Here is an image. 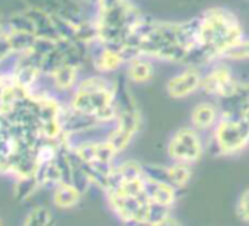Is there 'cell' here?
Listing matches in <instances>:
<instances>
[{"label": "cell", "mask_w": 249, "mask_h": 226, "mask_svg": "<svg viewBox=\"0 0 249 226\" xmlns=\"http://www.w3.org/2000/svg\"><path fill=\"white\" fill-rule=\"evenodd\" d=\"M123 54L127 60L143 56L152 61L191 64L196 61V19L163 22L144 18Z\"/></svg>", "instance_id": "1"}, {"label": "cell", "mask_w": 249, "mask_h": 226, "mask_svg": "<svg viewBox=\"0 0 249 226\" xmlns=\"http://www.w3.org/2000/svg\"><path fill=\"white\" fill-rule=\"evenodd\" d=\"M245 38L238 16L225 7H210L196 18V61L212 64L226 60Z\"/></svg>", "instance_id": "2"}, {"label": "cell", "mask_w": 249, "mask_h": 226, "mask_svg": "<svg viewBox=\"0 0 249 226\" xmlns=\"http://www.w3.org/2000/svg\"><path fill=\"white\" fill-rule=\"evenodd\" d=\"M93 7L98 42L124 51L144 16L131 0H95Z\"/></svg>", "instance_id": "3"}, {"label": "cell", "mask_w": 249, "mask_h": 226, "mask_svg": "<svg viewBox=\"0 0 249 226\" xmlns=\"http://www.w3.org/2000/svg\"><path fill=\"white\" fill-rule=\"evenodd\" d=\"M67 104L99 124L115 123L118 115L117 85L107 75L96 73L83 76L76 89L69 95Z\"/></svg>", "instance_id": "4"}, {"label": "cell", "mask_w": 249, "mask_h": 226, "mask_svg": "<svg viewBox=\"0 0 249 226\" xmlns=\"http://www.w3.org/2000/svg\"><path fill=\"white\" fill-rule=\"evenodd\" d=\"M241 88L242 86L235 77L231 64L226 60H220L212 63L210 67L203 73L200 89L204 91L207 95L226 98L236 95Z\"/></svg>", "instance_id": "5"}, {"label": "cell", "mask_w": 249, "mask_h": 226, "mask_svg": "<svg viewBox=\"0 0 249 226\" xmlns=\"http://www.w3.org/2000/svg\"><path fill=\"white\" fill-rule=\"evenodd\" d=\"M89 56H90L89 60L92 61L93 69L99 75L114 73V72L120 70L121 67H124L127 63V58L121 50L108 47V45H102L99 42L89 47Z\"/></svg>", "instance_id": "6"}, {"label": "cell", "mask_w": 249, "mask_h": 226, "mask_svg": "<svg viewBox=\"0 0 249 226\" xmlns=\"http://www.w3.org/2000/svg\"><path fill=\"white\" fill-rule=\"evenodd\" d=\"M201 77L203 72L200 67L197 64H188L168 80L166 91L172 98H185L201 88Z\"/></svg>", "instance_id": "7"}, {"label": "cell", "mask_w": 249, "mask_h": 226, "mask_svg": "<svg viewBox=\"0 0 249 226\" xmlns=\"http://www.w3.org/2000/svg\"><path fill=\"white\" fill-rule=\"evenodd\" d=\"M45 77L53 92L57 96H61V95H70L76 89L82 76H80V67L69 63H63L60 67H57L53 73H50Z\"/></svg>", "instance_id": "8"}, {"label": "cell", "mask_w": 249, "mask_h": 226, "mask_svg": "<svg viewBox=\"0 0 249 226\" xmlns=\"http://www.w3.org/2000/svg\"><path fill=\"white\" fill-rule=\"evenodd\" d=\"M124 67L127 79L134 83H146L153 77L155 73L153 61L143 56H134L128 58Z\"/></svg>", "instance_id": "9"}, {"label": "cell", "mask_w": 249, "mask_h": 226, "mask_svg": "<svg viewBox=\"0 0 249 226\" xmlns=\"http://www.w3.org/2000/svg\"><path fill=\"white\" fill-rule=\"evenodd\" d=\"M82 193L70 183H61L53 188V206L58 210H69L79 205Z\"/></svg>", "instance_id": "10"}, {"label": "cell", "mask_w": 249, "mask_h": 226, "mask_svg": "<svg viewBox=\"0 0 249 226\" xmlns=\"http://www.w3.org/2000/svg\"><path fill=\"white\" fill-rule=\"evenodd\" d=\"M172 151L181 156H194L200 151V142L194 130L184 129L175 134L171 145Z\"/></svg>", "instance_id": "11"}, {"label": "cell", "mask_w": 249, "mask_h": 226, "mask_svg": "<svg viewBox=\"0 0 249 226\" xmlns=\"http://www.w3.org/2000/svg\"><path fill=\"white\" fill-rule=\"evenodd\" d=\"M191 120H193V124L196 129L209 130V129L217 126V123H219L217 107L212 102H201L194 108V111L191 114Z\"/></svg>", "instance_id": "12"}, {"label": "cell", "mask_w": 249, "mask_h": 226, "mask_svg": "<svg viewBox=\"0 0 249 226\" xmlns=\"http://www.w3.org/2000/svg\"><path fill=\"white\" fill-rule=\"evenodd\" d=\"M39 184L35 178V175H29V177H20V178H15V187H13V196L16 200L19 202H26L29 200L36 190H39Z\"/></svg>", "instance_id": "13"}, {"label": "cell", "mask_w": 249, "mask_h": 226, "mask_svg": "<svg viewBox=\"0 0 249 226\" xmlns=\"http://www.w3.org/2000/svg\"><path fill=\"white\" fill-rule=\"evenodd\" d=\"M20 226H55L53 212L45 206H35L28 212Z\"/></svg>", "instance_id": "14"}, {"label": "cell", "mask_w": 249, "mask_h": 226, "mask_svg": "<svg viewBox=\"0 0 249 226\" xmlns=\"http://www.w3.org/2000/svg\"><path fill=\"white\" fill-rule=\"evenodd\" d=\"M226 61H249V38H244L242 42L228 56Z\"/></svg>", "instance_id": "15"}, {"label": "cell", "mask_w": 249, "mask_h": 226, "mask_svg": "<svg viewBox=\"0 0 249 226\" xmlns=\"http://www.w3.org/2000/svg\"><path fill=\"white\" fill-rule=\"evenodd\" d=\"M0 226H4V224H3V221L0 219Z\"/></svg>", "instance_id": "16"}]
</instances>
